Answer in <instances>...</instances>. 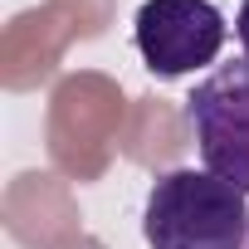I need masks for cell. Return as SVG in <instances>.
<instances>
[{"instance_id": "cell-2", "label": "cell", "mask_w": 249, "mask_h": 249, "mask_svg": "<svg viewBox=\"0 0 249 249\" xmlns=\"http://www.w3.org/2000/svg\"><path fill=\"white\" fill-rule=\"evenodd\" d=\"M186 122L196 132L205 171L225 176L249 196V59L220 64L186 98Z\"/></svg>"}, {"instance_id": "cell-3", "label": "cell", "mask_w": 249, "mask_h": 249, "mask_svg": "<svg viewBox=\"0 0 249 249\" xmlns=\"http://www.w3.org/2000/svg\"><path fill=\"white\" fill-rule=\"evenodd\" d=\"M137 54L157 78H181L225 49V15L210 0H142L137 10Z\"/></svg>"}, {"instance_id": "cell-1", "label": "cell", "mask_w": 249, "mask_h": 249, "mask_svg": "<svg viewBox=\"0 0 249 249\" xmlns=\"http://www.w3.org/2000/svg\"><path fill=\"white\" fill-rule=\"evenodd\" d=\"M142 234L152 249H244L249 196L215 171H166L147 191Z\"/></svg>"}, {"instance_id": "cell-4", "label": "cell", "mask_w": 249, "mask_h": 249, "mask_svg": "<svg viewBox=\"0 0 249 249\" xmlns=\"http://www.w3.org/2000/svg\"><path fill=\"white\" fill-rule=\"evenodd\" d=\"M234 39H239V49H244V59H249V0L239 5V15H234Z\"/></svg>"}]
</instances>
